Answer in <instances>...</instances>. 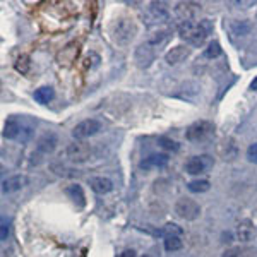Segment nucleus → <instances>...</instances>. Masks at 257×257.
Masks as SVG:
<instances>
[{
	"label": "nucleus",
	"mask_w": 257,
	"mask_h": 257,
	"mask_svg": "<svg viewBox=\"0 0 257 257\" xmlns=\"http://www.w3.org/2000/svg\"><path fill=\"white\" fill-rule=\"evenodd\" d=\"M137 35V26L132 17L120 16L117 17L110 26V38L118 47H127Z\"/></svg>",
	"instance_id": "2"
},
{
	"label": "nucleus",
	"mask_w": 257,
	"mask_h": 257,
	"mask_svg": "<svg viewBox=\"0 0 257 257\" xmlns=\"http://www.w3.org/2000/svg\"><path fill=\"white\" fill-rule=\"evenodd\" d=\"M247 159L251 163H254V165H257V143L251 144V146L247 148Z\"/></svg>",
	"instance_id": "30"
},
{
	"label": "nucleus",
	"mask_w": 257,
	"mask_h": 257,
	"mask_svg": "<svg viewBox=\"0 0 257 257\" xmlns=\"http://www.w3.org/2000/svg\"><path fill=\"white\" fill-rule=\"evenodd\" d=\"M158 144L166 151H173V153L178 151V143L177 141H173V139H170V137H159Z\"/></svg>",
	"instance_id": "29"
},
{
	"label": "nucleus",
	"mask_w": 257,
	"mask_h": 257,
	"mask_svg": "<svg viewBox=\"0 0 257 257\" xmlns=\"http://www.w3.org/2000/svg\"><path fill=\"white\" fill-rule=\"evenodd\" d=\"M21 130H22V118L19 117H9L5 120V125H3V132L2 136L5 139H19L21 136Z\"/></svg>",
	"instance_id": "11"
},
{
	"label": "nucleus",
	"mask_w": 257,
	"mask_h": 257,
	"mask_svg": "<svg viewBox=\"0 0 257 257\" xmlns=\"http://www.w3.org/2000/svg\"><path fill=\"white\" fill-rule=\"evenodd\" d=\"M221 53H223V50H221V47H219L218 42H211L209 45H207L206 50H204V57L206 58H218Z\"/></svg>",
	"instance_id": "26"
},
{
	"label": "nucleus",
	"mask_w": 257,
	"mask_h": 257,
	"mask_svg": "<svg viewBox=\"0 0 257 257\" xmlns=\"http://www.w3.org/2000/svg\"><path fill=\"white\" fill-rule=\"evenodd\" d=\"M28 177L26 175H14V177H9L2 182V191L5 194H12L17 192L21 189H24L28 185Z\"/></svg>",
	"instance_id": "13"
},
{
	"label": "nucleus",
	"mask_w": 257,
	"mask_h": 257,
	"mask_svg": "<svg viewBox=\"0 0 257 257\" xmlns=\"http://www.w3.org/2000/svg\"><path fill=\"white\" fill-rule=\"evenodd\" d=\"M64 154L69 161L83 163L86 159H89V156H91V148H89L88 144L81 143V141H76V143L69 144V146L65 148Z\"/></svg>",
	"instance_id": "6"
},
{
	"label": "nucleus",
	"mask_w": 257,
	"mask_h": 257,
	"mask_svg": "<svg viewBox=\"0 0 257 257\" xmlns=\"http://www.w3.org/2000/svg\"><path fill=\"white\" fill-rule=\"evenodd\" d=\"M89 185H91L93 191H95L96 194H100V196L111 192V189H113V182H111L110 178H106V177H93V178H89Z\"/></svg>",
	"instance_id": "18"
},
{
	"label": "nucleus",
	"mask_w": 257,
	"mask_h": 257,
	"mask_svg": "<svg viewBox=\"0 0 257 257\" xmlns=\"http://www.w3.org/2000/svg\"><path fill=\"white\" fill-rule=\"evenodd\" d=\"M100 62H102L100 55L95 53V51H89V53L86 55V58H84V67H86V69L91 70V69H95V67H98Z\"/></svg>",
	"instance_id": "28"
},
{
	"label": "nucleus",
	"mask_w": 257,
	"mask_h": 257,
	"mask_svg": "<svg viewBox=\"0 0 257 257\" xmlns=\"http://www.w3.org/2000/svg\"><path fill=\"white\" fill-rule=\"evenodd\" d=\"M58 144V137L53 132H45L38 141H36V151L42 154H51Z\"/></svg>",
	"instance_id": "9"
},
{
	"label": "nucleus",
	"mask_w": 257,
	"mask_h": 257,
	"mask_svg": "<svg viewBox=\"0 0 257 257\" xmlns=\"http://www.w3.org/2000/svg\"><path fill=\"white\" fill-rule=\"evenodd\" d=\"M235 233H237V238L240 242H251V240H254V237H256V226H254V223H252L251 219H242V221L237 225Z\"/></svg>",
	"instance_id": "14"
},
{
	"label": "nucleus",
	"mask_w": 257,
	"mask_h": 257,
	"mask_svg": "<svg viewBox=\"0 0 257 257\" xmlns=\"http://www.w3.org/2000/svg\"><path fill=\"white\" fill-rule=\"evenodd\" d=\"M251 89L252 91H257V76L252 79V83H251Z\"/></svg>",
	"instance_id": "36"
},
{
	"label": "nucleus",
	"mask_w": 257,
	"mask_h": 257,
	"mask_svg": "<svg viewBox=\"0 0 257 257\" xmlns=\"http://www.w3.org/2000/svg\"><path fill=\"white\" fill-rule=\"evenodd\" d=\"M242 257H257V251H254V249H245L242 252Z\"/></svg>",
	"instance_id": "33"
},
{
	"label": "nucleus",
	"mask_w": 257,
	"mask_h": 257,
	"mask_svg": "<svg viewBox=\"0 0 257 257\" xmlns=\"http://www.w3.org/2000/svg\"><path fill=\"white\" fill-rule=\"evenodd\" d=\"M7 237H9V221L5 218H2V233H0V238H2V242H5Z\"/></svg>",
	"instance_id": "31"
},
{
	"label": "nucleus",
	"mask_w": 257,
	"mask_h": 257,
	"mask_svg": "<svg viewBox=\"0 0 257 257\" xmlns=\"http://www.w3.org/2000/svg\"><path fill=\"white\" fill-rule=\"evenodd\" d=\"M100 130H102V122H100L98 118H86V120L79 122V124L74 127L72 136L76 141H83L95 136V134H98Z\"/></svg>",
	"instance_id": "5"
},
{
	"label": "nucleus",
	"mask_w": 257,
	"mask_h": 257,
	"mask_svg": "<svg viewBox=\"0 0 257 257\" xmlns=\"http://www.w3.org/2000/svg\"><path fill=\"white\" fill-rule=\"evenodd\" d=\"M143 257H151V256H150V254H144Z\"/></svg>",
	"instance_id": "37"
},
{
	"label": "nucleus",
	"mask_w": 257,
	"mask_h": 257,
	"mask_svg": "<svg viewBox=\"0 0 257 257\" xmlns=\"http://www.w3.org/2000/svg\"><path fill=\"white\" fill-rule=\"evenodd\" d=\"M216 153L225 161H233L238 156V144L233 137H223L218 144H216Z\"/></svg>",
	"instance_id": "7"
},
{
	"label": "nucleus",
	"mask_w": 257,
	"mask_h": 257,
	"mask_svg": "<svg viewBox=\"0 0 257 257\" xmlns=\"http://www.w3.org/2000/svg\"><path fill=\"white\" fill-rule=\"evenodd\" d=\"M120 257H136V252H134L132 249H127V251L122 252Z\"/></svg>",
	"instance_id": "34"
},
{
	"label": "nucleus",
	"mask_w": 257,
	"mask_h": 257,
	"mask_svg": "<svg viewBox=\"0 0 257 257\" xmlns=\"http://www.w3.org/2000/svg\"><path fill=\"white\" fill-rule=\"evenodd\" d=\"M170 161L168 154H165V153H154V154H150L148 158H144L143 161H141V170H153V168H163V166H166Z\"/></svg>",
	"instance_id": "10"
},
{
	"label": "nucleus",
	"mask_w": 257,
	"mask_h": 257,
	"mask_svg": "<svg viewBox=\"0 0 257 257\" xmlns=\"http://www.w3.org/2000/svg\"><path fill=\"white\" fill-rule=\"evenodd\" d=\"M196 10H197L196 3L178 2L177 5H175L173 12H175V16H177V19H180L182 22H189L194 16H196Z\"/></svg>",
	"instance_id": "15"
},
{
	"label": "nucleus",
	"mask_w": 257,
	"mask_h": 257,
	"mask_svg": "<svg viewBox=\"0 0 257 257\" xmlns=\"http://www.w3.org/2000/svg\"><path fill=\"white\" fill-rule=\"evenodd\" d=\"M175 214L178 218L185 219V221H194L201 216V206L194 199H187V197H182L175 203Z\"/></svg>",
	"instance_id": "4"
},
{
	"label": "nucleus",
	"mask_w": 257,
	"mask_h": 257,
	"mask_svg": "<svg viewBox=\"0 0 257 257\" xmlns=\"http://www.w3.org/2000/svg\"><path fill=\"white\" fill-rule=\"evenodd\" d=\"M240 249H237V247H232V249H226L225 252H223V256L221 257H240Z\"/></svg>",
	"instance_id": "32"
},
{
	"label": "nucleus",
	"mask_w": 257,
	"mask_h": 257,
	"mask_svg": "<svg viewBox=\"0 0 257 257\" xmlns=\"http://www.w3.org/2000/svg\"><path fill=\"white\" fill-rule=\"evenodd\" d=\"M150 14L156 22H165L170 19V10L165 2H151Z\"/></svg>",
	"instance_id": "17"
},
{
	"label": "nucleus",
	"mask_w": 257,
	"mask_h": 257,
	"mask_svg": "<svg viewBox=\"0 0 257 257\" xmlns=\"http://www.w3.org/2000/svg\"><path fill=\"white\" fill-rule=\"evenodd\" d=\"M214 132V125L207 120H197L194 124L189 125L187 132H185V137L191 143H203V141H207Z\"/></svg>",
	"instance_id": "3"
},
{
	"label": "nucleus",
	"mask_w": 257,
	"mask_h": 257,
	"mask_svg": "<svg viewBox=\"0 0 257 257\" xmlns=\"http://www.w3.org/2000/svg\"><path fill=\"white\" fill-rule=\"evenodd\" d=\"M65 194L77 204L79 207H84L86 206V196H84V191L79 184H72V185H67L65 187Z\"/></svg>",
	"instance_id": "19"
},
{
	"label": "nucleus",
	"mask_w": 257,
	"mask_h": 257,
	"mask_svg": "<svg viewBox=\"0 0 257 257\" xmlns=\"http://www.w3.org/2000/svg\"><path fill=\"white\" fill-rule=\"evenodd\" d=\"M213 31V24L209 19H203L199 22H180L178 24V35L182 40H185L192 47H201L206 42V38Z\"/></svg>",
	"instance_id": "1"
},
{
	"label": "nucleus",
	"mask_w": 257,
	"mask_h": 257,
	"mask_svg": "<svg viewBox=\"0 0 257 257\" xmlns=\"http://www.w3.org/2000/svg\"><path fill=\"white\" fill-rule=\"evenodd\" d=\"M213 166V158L207 154H203V156H194V158L189 159L185 163V171L189 175H201L204 173L207 168Z\"/></svg>",
	"instance_id": "8"
},
{
	"label": "nucleus",
	"mask_w": 257,
	"mask_h": 257,
	"mask_svg": "<svg viewBox=\"0 0 257 257\" xmlns=\"http://www.w3.org/2000/svg\"><path fill=\"white\" fill-rule=\"evenodd\" d=\"M256 51H257V42H256Z\"/></svg>",
	"instance_id": "38"
},
{
	"label": "nucleus",
	"mask_w": 257,
	"mask_h": 257,
	"mask_svg": "<svg viewBox=\"0 0 257 257\" xmlns=\"http://www.w3.org/2000/svg\"><path fill=\"white\" fill-rule=\"evenodd\" d=\"M256 21H257V16H256Z\"/></svg>",
	"instance_id": "39"
},
{
	"label": "nucleus",
	"mask_w": 257,
	"mask_h": 257,
	"mask_svg": "<svg viewBox=\"0 0 257 257\" xmlns=\"http://www.w3.org/2000/svg\"><path fill=\"white\" fill-rule=\"evenodd\" d=\"M252 29V24L249 21H232L230 22V31L235 36H247Z\"/></svg>",
	"instance_id": "22"
},
{
	"label": "nucleus",
	"mask_w": 257,
	"mask_h": 257,
	"mask_svg": "<svg viewBox=\"0 0 257 257\" xmlns=\"http://www.w3.org/2000/svg\"><path fill=\"white\" fill-rule=\"evenodd\" d=\"M189 55H191V48L185 47V45H177V47H173L168 53L165 55V60L168 65H177L180 64V62H184Z\"/></svg>",
	"instance_id": "12"
},
{
	"label": "nucleus",
	"mask_w": 257,
	"mask_h": 257,
	"mask_svg": "<svg viewBox=\"0 0 257 257\" xmlns=\"http://www.w3.org/2000/svg\"><path fill=\"white\" fill-rule=\"evenodd\" d=\"M161 233L165 237H180L182 233H184V230L178 225H175V223H166L165 228L161 230Z\"/></svg>",
	"instance_id": "27"
},
{
	"label": "nucleus",
	"mask_w": 257,
	"mask_h": 257,
	"mask_svg": "<svg viewBox=\"0 0 257 257\" xmlns=\"http://www.w3.org/2000/svg\"><path fill=\"white\" fill-rule=\"evenodd\" d=\"M33 96H35V100L38 103H42V105H47V103H50L51 100H53L55 91H53V88H50V86H42V88L36 89Z\"/></svg>",
	"instance_id": "21"
},
{
	"label": "nucleus",
	"mask_w": 257,
	"mask_h": 257,
	"mask_svg": "<svg viewBox=\"0 0 257 257\" xmlns=\"http://www.w3.org/2000/svg\"><path fill=\"white\" fill-rule=\"evenodd\" d=\"M170 38V29H156V31H153L150 36H148V45L150 47H161V45L166 43V40Z\"/></svg>",
	"instance_id": "20"
},
{
	"label": "nucleus",
	"mask_w": 257,
	"mask_h": 257,
	"mask_svg": "<svg viewBox=\"0 0 257 257\" xmlns=\"http://www.w3.org/2000/svg\"><path fill=\"white\" fill-rule=\"evenodd\" d=\"M154 60V50L150 45H141L136 50V62L139 67H150L151 62Z\"/></svg>",
	"instance_id": "16"
},
{
	"label": "nucleus",
	"mask_w": 257,
	"mask_h": 257,
	"mask_svg": "<svg viewBox=\"0 0 257 257\" xmlns=\"http://www.w3.org/2000/svg\"><path fill=\"white\" fill-rule=\"evenodd\" d=\"M187 189H189V192H192V194H203V192L209 191L211 184H209V180H192L187 184Z\"/></svg>",
	"instance_id": "23"
},
{
	"label": "nucleus",
	"mask_w": 257,
	"mask_h": 257,
	"mask_svg": "<svg viewBox=\"0 0 257 257\" xmlns=\"http://www.w3.org/2000/svg\"><path fill=\"white\" fill-rule=\"evenodd\" d=\"M237 3V5H256V2H252V0H251V2H242V0H238V2H235Z\"/></svg>",
	"instance_id": "35"
},
{
	"label": "nucleus",
	"mask_w": 257,
	"mask_h": 257,
	"mask_svg": "<svg viewBox=\"0 0 257 257\" xmlns=\"http://www.w3.org/2000/svg\"><path fill=\"white\" fill-rule=\"evenodd\" d=\"M182 247H184V242H182L180 237H165V251L175 252L180 251Z\"/></svg>",
	"instance_id": "24"
},
{
	"label": "nucleus",
	"mask_w": 257,
	"mask_h": 257,
	"mask_svg": "<svg viewBox=\"0 0 257 257\" xmlns=\"http://www.w3.org/2000/svg\"><path fill=\"white\" fill-rule=\"evenodd\" d=\"M14 67H16L17 72L21 74H28L29 72V67H31V60H29L28 55H19L16 60V64H14Z\"/></svg>",
	"instance_id": "25"
}]
</instances>
